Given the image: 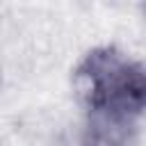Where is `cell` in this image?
<instances>
[{
	"label": "cell",
	"instance_id": "1",
	"mask_svg": "<svg viewBox=\"0 0 146 146\" xmlns=\"http://www.w3.org/2000/svg\"><path fill=\"white\" fill-rule=\"evenodd\" d=\"M87 107L84 146H123L144 110V71L116 50H96L78 68Z\"/></svg>",
	"mask_w": 146,
	"mask_h": 146
}]
</instances>
